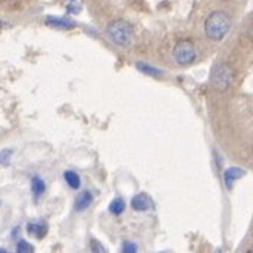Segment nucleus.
<instances>
[{"mask_svg":"<svg viewBox=\"0 0 253 253\" xmlns=\"http://www.w3.org/2000/svg\"><path fill=\"white\" fill-rule=\"evenodd\" d=\"M231 28V18L224 10L212 12L205 21V34L212 42H221Z\"/></svg>","mask_w":253,"mask_h":253,"instance_id":"f257e3e1","label":"nucleus"},{"mask_svg":"<svg viewBox=\"0 0 253 253\" xmlns=\"http://www.w3.org/2000/svg\"><path fill=\"white\" fill-rule=\"evenodd\" d=\"M108 36L109 39L121 46V47H126L129 46L132 39H134V30L131 27L129 22H126V19H117V21H112L109 25H108Z\"/></svg>","mask_w":253,"mask_h":253,"instance_id":"f03ea898","label":"nucleus"},{"mask_svg":"<svg viewBox=\"0 0 253 253\" xmlns=\"http://www.w3.org/2000/svg\"><path fill=\"white\" fill-rule=\"evenodd\" d=\"M234 78V71L228 63H216L211 71V85L218 91H225Z\"/></svg>","mask_w":253,"mask_h":253,"instance_id":"7ed1b4c3","label":"nucleus"},{"mask_svg":"<svg viewBox=\"0 0 253 253\" xmlns=\"http://www.w3.org/2000/svg\"><path fill=\"white\" fill-rule=\"evenodd\" d=\"M197 52L190 40H180L172 49V58L180 66H189L196 61Z\"/></svg>","mask_w":253,"mask_h":253,"instance_id":"20e7f679","label":"nucleus"},{"mask_svg":"<svg viewBox=\"0 0 253 253\" xmlns=\"http://www.w3.org/2000/svg\"><path fill=\"white\" fill-rule=\"evenodd\" d=\"M131 208L135 212H147L153 208V202L150 199V196L147 193H137L132 199H131Z\"/></svg>","mask_w":253,"mask_h":253,"instance_id":"39448f33","label":"nucleus"},{"mask_svg":"<svg viewBox=\"0 0 253 253\" xmlns=\"http://www.w3.org/2000/svg\"><path fill=\"white\" fill-rule=\"evenodd\" d=\"M246 175V171L239 168V167H230L224 171V184L227 190H231L234 187L236 181L243 178Z\"/></svg>","mask_w":253,"mask_h":253,"instance_id":"423d86ee","label":"nucleus"},{"mask_svg":"<svg viewBox=\"0 0 253 253\" xmlns=\"http://www.w3.org/2000/svg\"><path fill=\"white\" fill-rule=\"evenodd\" d=\"M91 203H93V193L88 191V190H84V191H81V193L75 197L74 209H75L77 212H83V211H85L87 208H90Z\"/></svg>","mask_w":253,"mask_h":253,"instance_id":"0eeeda50","label":"nucleus"},{"mask_svg":"<svg viewBox=\"0 0 253 253\" xmlns=\"http://www.w3.org/2000/svg\"><path fill=\"white\" fill-rule=\"evenodd\" d=\"M46 25L56 28V30H72L75 28V22L68 19V18H59V16H47L46 18Z\"/></svg>","mask_w":253,"mask_h":253,"instance_id":"6e6552de","label":"nucleus"},{"mask_svg":"<svg viewBox=\"0 0 253 253\" xmlns=\"http://www.w3.org/2000/svg\"><path fill=\"white\" fill-rule=\"evenodd\" d=\"M47 230H49V227H47L46 222H28L27 224L28 234L33 236V237H36L37 240L44 239L46 234H47Z\"/></svg>","mask_w":253,"mask_h":253,"instance_id":"1a4fd4ad","label":"nucleus"},{"mask_svg":"<svg viewBox=\"0 0 253 253\" xmlns=\"http://www.w3.org/2000/svg\"><path fill=\"white\" fill-rule=\"evenodd\" d=\"M135 68L140 72H143V74H146L149 77H153V78H159V77L164 75V71L162 69H159V68H156L153 65H149L147 62H137L135 63Z\"/></svg>","mask_w":253,"mask_h":253,"instance_id":"9d476101","label":"nucleus"},{"mask_svg":"<svg viewBox=\"0 0 253 253\" xmlns=\"http://www.w3.org/2000/svg\"><path fill=\"white\" fill-rule=\"evenodd\" d=\"M46 191V183L39 177V175H34L31 178V193L36 199L42 197Z\"/></svg>","mask_w":253,"mask_h":253,"instance_id":"9b49d317","label":"nucleus"},{"mask_svg":"<svg viewBox=\"0 0 253 253\" xmlns=\"http://www.w3.org/2000/svg\"><path fill=\"white\" fill-rule=\"evenodd\" d=\"M63 180H65V183H66L71 189L78 190L81 187V178H80V175H78L75 171H71V169L65 171V172H63Z\"/></svg>","mask_w":253,"mask_h":253,"instance_id":"f8f14e48","label":"nucleus"},{"mask_svg":"<svg viewBox=\"0 0 253 253\" xmlns=\"http://www.w3.org/2000/svg\"><path fill=\"white\" fill-rule=\"evenodd\" d=\"M109 212L112 213V215H115V216H118V215H121L124 211H126V202H124V199H121V197H115L111 203H109Z\"/></svg>","mask_w":253,"mask_h":253,"instance_id":"ddd939ff","label":"nucleus"},{"mask_svg":"<svg viewBox=\"0 0 253 253\" xmlns=\"http://www.w3.org/2000/svg\"><path fill=\"white\" fill-rule=\"evenodd\" d=\"M12 156H13V150L12 149H3L0 152V165L1 167H9Z\"/></svg>","mask_w":253,"mask_h":253,"instance_id":"4468645a","label":"nucleus"},{"mask_svg":"<svg viewBox=\"0 0 253 253\" xmlns=\"http://www.w3.org/2000/svg\"><path fill=\"white\" fill-rule=\"evenodd\" d=\"M16 253H34V246L27 240H19L16 245Z\"/></svg>","mask_w":253,"mask_h":253,"instance_id":"2eb2a0df","label":"nucleus"},{"mask_svg":"<svg viewBox=\"0 0 253 253\" xmlns=\"http://www.w3.org/2000/svg\"><path fill=\"white\" fill-rule=\"evenodd\" d=\"M90 252L91 253H108V249L96 239L90 240Z\"/></svg>","mask_w":253,"mask_h":253,"instance_id":"dca6fc26","label":"nucleus"},{"mask_svg":"<svg viewBox=\"0 0 253 253\" xmlns=\"http://www.w3.org/2000/svg\"><path fill=\"white\" fill-rule=\"evenodd\" d=\"M123 253H137L138 252V248L134 242H124L123 245Z\"/></svg>","mask_w":253,"mask_h":253,"instance_id":"f3484780","label":"nucleus"},{"mask_svg":"<svg viewBox=\"0 0 253 253\" xmlns=\"http://www.w3.org/2000/svg\"><path fill=\"white\" fill-rule=\"evenodd\" d=\"M0 253H9L6 249H3V248H0Z\"/></svg>","mask_w":253,"mask_h":253,"instance_id":"a211bd4d","label":"nucleus"},{"mask_svg":"<svg viewBox=\"0 0 253 253\" xmlns=\"http://www.w3.org/2000/svg\"><path fill=\"white\" fill-rule=\"evenodd\" d=\"M213 253H222V249H219V248H218V249H216Z\"/></svg>","mask_w":253,"mask_h":253,"instance_id":"6ab92c4d","label":"nucleus"},{"mask_svg":"<svg viewBox=\"0 0 253 253\" xmlns=\"http://www.w3.org/2000/svg\"><path fill=\"white\" fill-rule=\"evenodd\" d=\"M248 253H253V248H252V249H251V251H249V252H248Z\"/></svg>","mask_w":253,"mask_h":253,"instance_id":"aec40b11","label":"nucleus"}]
</instances>
